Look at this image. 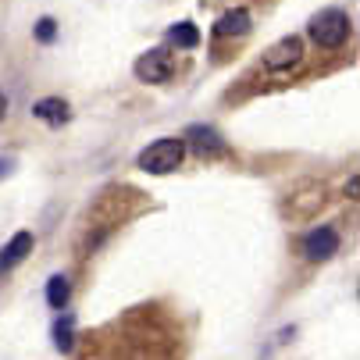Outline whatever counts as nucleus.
Wrapping results in <instances>:
<instances>
[{"label": "nucleus", "instance_id": "423d86ee", "mask_svg": "<svg viewBox=\"0 0 360 360\" xmlns=\"http://www.w3.org/2000/svg\"><path fill=\"white\" fill-rule=\"evenodd\" d=\"M186 143L200 153V158H221V153L229 150L225 139L218 136V129H211V125H193L186 132Z\"/></svg>", "mask_w": 360, "mask_h": 360}, {"label": "nucleus", "instance_id": "2eb2a0df", "mask_svg": "<svg viewBox=\"0 0 360 360\" xmlns=\"http://www.w3.org/2000/svg\"><path fill=\"white\" fill-rule=\"evenodd\" d=\"M4 115H8V96L0 93V122H4Z\"/></svg>", "mask_w": 360, "mask_h": 360}, {"label": "nucleus", "instance_id": "39448f33", "mask_svg": "<svg viewBox=\"0 0 360 360\" xmlns=\"http://www.w3.org/2000/svg\"><path fill=\"white\" fill-rule=\"evenodd\" d=\"M303 253H307V261H314V264L332 261V257L339 253V232H335L332 225H321V229H314V232H307Z\"/></svg>", "mask_w": 360, "mask_h": 360}, {"label": "nucleus", "instance_id": "20e7f679", "mask_svg": "<svg viewBox=\"0 0 360 360\" xmlns=\"http://www.w3.org/2000/svg\"><path fill=\"white\" fill-rule=\"evenodd\" d=\"M303 61V39L300 36H282L275 46L264 50V68L268 72H285Z\"/></svg>", "mask_w": 360, "mask_h": 360}, {"label": "nucleus", "instance_id": "dca6fc26", "mask_svg": "<svg viewBox=\"0 0 360 360\" xmlns=\"http://www.w3.org/2000/svg\"><path fill=\"white\" fill-rule=\"evenodd\" d=\"M356 189H360V179H349V186H346V193H349V196H356Z\"/></svg>", "mask_w": 360, "mask_h": 360}, {"label": "nucleus", "instance_id": "9b49d317", "mask_svg": "<svg viewBox=\"0 0 360 360\" xmlns=\"http://www.w3.org/2000/svg\"><path fill=\"white\" fill-rule=\"evenodd\" d=\"M168 39H172L175 46H182V50L200 46V32H196L193 22H179V25H172V29H168Z\"/></svg>", "mask_w": 360, "mask_h": 360}, {"label": "nucleus", "instance_id": "7ed1b4c3", "mask_svg": "<svg viewBox=\"0 0 360 360\" xmlns=\"http://www.w3.org/2000/svg\"><path fill=\"white\" fill-rule=\"evenodd\" d=\"M136 79L139 82H150V86H161V82H168L172 79V72H175V65H172V54L165 46H153V50H146V54H139V61H136Z\"/></svg>", "mask_w": 360, "mask_h": 360}, {"label": "nucleus", "instance_id": "1a4fd4ad", "mask_svg": "<svg viewBox=\"0 0 360 360\" xmlns=\"http://www.w3.org/2000/svg\"><path fill=\"white\" fill-rule=\"evenodd\" d=\"M250 25H253L250 11H246V8H236V11H225V15L214 22V36H218V39H229V36H246V32H250Z\"/></svg>", "mask_w": 360, "mask_h": 360}, {"label": "nucleus", "instance_id": "f03ea898", "mask_svg": "<svg viewBox=\"0 0 360 360\" xmlns=\"http://www.w3.org/2000/svg\"><path fill=\"white\" fill-rule=\"evenodd\" d=\"M311 39L325 50H339L349 39V15L339 8H325L311 18Z\"/></svg>", "mask_w": 360, "mask_h": 360}, {"label": "nucleus", "instance_id": "f8f14e48", "mask_svg": "<svg viewBox=\"0 0 360 360\" xmlns=\"http://www.w3.org/2000/svg\"><path fill=\"white\" fill-rule=\"evenodd\" d=\"M54 342H58L61 353H72V346H75V318L72 314L54 321Z\"/></svg>", "mask_w": 360, "mask_h": 360}, {"label": "nucleus", "instance_id": "4468645a", "mask_svg": "<svg viewBox=\"0 0 360 360\" xmlns=\"http://www.w3.org/2000/svg\"><path fill=\"white\" fill-rule=\"evenodd\" d=\"M11 168H15V161H11V158H0V179L11 175Z\"/></svg>", "mask_w": 360, "mask_h": 360}, {"label": "nucleus", "instance_id": "6e6552de", "mask_svg": "<svg viewBox=\"0 0 360 360\" xmlns=\"http://www.w3.org/2000/svg\"><path fill=\"white\" fill-rule=\"evenodd\" d=\"M29 253H32V232H15L11 243L0 250V275L11 271V268H18Z\"/></svg>", "mask_w": 360, "mask_h": 360}, {"label": "nucleus", "instance_id": "ddd939ff", "mask_svg": "<svg viewBox=\"0 0 360 360\" xmlns=\"http://www.w3.org/2000/svg\"><path fill=\"white\" fill-rule=\"evenodd\" d=\"M32 36H36L39 43H54V39H58V22H54V18H39L36 29H32Z\"/></svg>", "mask_w": 360, "mask_h": 360}, {"label": "nucleus", "instance_id": "9d476101", "mask_svg": "<svg viewBox=\"0 0 360 360\" xmlns=\"http://www.w3.org/2000/svg\"><path fill=\"white\" fill-rule=\"evenodd\" d=\"M68 296H72V285H68V278H65V275H54V278L46 282V303H50V307H58V311H65Z\"/></svg>", "mask_w": 360, "mask_h": 360}, {"label": "nucleus", "instance_id": "f257e3e1", "mask_svg": "<svg viewBox=\"0 0 360 360\" xmlns=\"http://www.w3.org/2000/svg\"><path fill=\"white\" fill-rule=\"evenodd\" d=\"M182 158H186V139L165 136V139H158V143H150V146L139 153L136 165H139L146 175H172V172L182 168Z\"/></svg>", "mask_w": 360, "mask_h": 360}, {"label": "nucleus", "instance_id": "0eeeda50", "mask_svg": "<svg viewBox=\"0 0 360 360\" xmlns=\"http://www.w3.org/2000/svg\"><path fill=\"white\" fill-rule=\"evenodd\" d=\"M32 118H39V122H46V125L61 129V125L72 118V108L65 104L61 96H43V100H36V104H32Z\"/></svg>", "mask_w": 360, "mask_h": 360}]
</instances>
